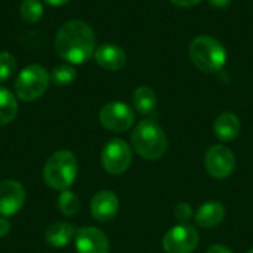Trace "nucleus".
<instances>
[{
  "label": "nucleus",
  "mask_w": 253,
  "mask_h": 253,
  "mask_svg": "<svg viewBox=\"0 0 253 253\" xmlns=\"http://www.w3.org/2000/svg\"><path fill=\"white\" fill-rule=\"evenodd\" d=\"M55 52L70 64H84L95 53L93 30L80 19L67 21L55 36Z\"/></svg>",
  "instance_id": "1"
},
{
  "label": "nucleus",
  "mask_w": 253,
  "mask_h": 253,
  "mask_svg": "<svg viewBox=\"0 0 253 253\" xmlns=\"http://www.w3.org/2000/svg\"><path fill=\"white\" fill-rule=\"evenodd\" d=\"M135 151L147 160L160 159L168 150V136L162 126L154 120L139 122L130 136Z\"/></svg>",
  "instance_id": "2"
},
{
  "label": "nucleus",
  "mask_w": 253,
  "mask_h": 253,
  "mask_svg": "<svg viewBox=\"0 0 253 253\" xmlns=\"http://www.w3.org/2000/svg\"><path fill=\"white\" fill-rule=\"evenodd\" d=\"M190 58L203 73H216L227 62V50L222 43L211 36H199L190 44Z\"/></svg>",
  "instance_id": "3"
},
{
  "label": "nucleus",
  "mask_w": 253,
  "mask_h": 253,
  "mask_svg": "<svg viewBox=\"0 0 253 253\" xmlns=\"http://www.w3.org/2000/svg\"><path fill=\"white\" fill-rule=\"evenodd\" d=\"M77 176V159L74 153L68 150L53 153L44 168H43V179L44 182L55 190H68Z\"/></svg>",
  "instance_id": "4"
},
{
  "label": "nucleus",
  "mask_w": 253,
  "mask_h": 253,
  "mask_svg": "<svg viewBox=\"0 0 253 253\" xmlns=\"http://www.w3.org/2000/svg\"><path fill=\"white\" fill-rule=\"evenodd\" d=\"M50 76L49 73L39 64L27 65L16 77L15 82V93L19 99L25 102H31L39 99L49 86Z\"/></svg>",
  "instance_id": "5"
},
{
  "label": "nucleus",
  "mask_w": 253,
  "mask_h": 253,
  "mask_svg": "<svg viewBox=\"0 0 253 253\" xmlns=\"http://www.w3.org/2000/svg\"><path fill=\"white\" fill-rule=\"evenodd\" d=\"M101 162L108 173L122 175L132 165V148L123 139H111L102 148Z\"/></svg>",
  "instance_id": "6"
},
{
  "label": "nucleus",
  "mask_w": 253,
  "mask_h": 253,
  "mask_svg": "<svg viewBox=\"0 0 253 253\" xmlns=\"http://www.w3.org/2000/svg\"><path fill=\"white\" fill-rule=\"evenodd\" d=\"M199 233L193 225L178 224L163 237V249L166 253H193L199 246Z\"/></svg>",
  "instance_id": "7"
},
{
  "label": "nucleus",
  "mask_w": 253,
  "mask_h": 253,
  "mask_svg": "<svg viewBox=\"0 0 253 253\" xmlns=\"http://www.w3.org/2000/svg\"><path fill=\"white\" fill-rule=\"evenodd\" d=\"M99 122L105 129L111 132H125L135 123V113L127 104L113 101L101 108Z\"/></svg>",
  "instance_id": "8"
},
{
  "label": "nucleus",
  "mask_w": 253,
  "mask_h": 253,
  "mask_svg": "<svg viewBox=\"0 0 253 253\" xmlns=\"http://www.w3.org/2000/svg\"><path fill=\"white\" fill-rule=\"evenodd\" d=\"M205 168L213 178L225 179L234 172L236 156L225 145H212L205 154Z\"/></svg>",
  "instance_id": "9"
},
{
  "label": "nucleus",
  "mask_w": 253,
  "mask_h": 253,
  "mask_svg": "<svg viewBox=\"0 0 253 253\" xmlns=\"http://www.w3.org/2000/svg\"><path fill=\"white\" fill-rule=\"evenodd\" d=\"M25 202L24 187L13 179H4L0 182V216L15 215Z\"/></svg>",
  "instance_id": "10"
},
{
  "label": "nucleus",
  "mask_w": 253,
  "mask_h": 253,
  "mask_svg": "<svg viewBox=\"0 0 253 253\" xmlns=\"http://www.w3.org/2000/svg\"><path fill=\"white\" fill-rule=\"evenodd\" d=\"M77 253H110V242L96 227H83L76 233Z\"/></svg>",
  "instance_id": "11"
},
{
  "label": "nucleus",
  "mask_w": 253,
  "mask_h": 253,
  "mask_svg": "<svg viewBox=\"0 0 253 253\" xmlns=\"http://www.w3.org/2000/svg\"><path fill=\"white\" fill-rule=\"evenodd\" d=\"M119 197L110 190H102L95 194L90 202V213L99 222L111 221L119 212Z\"/></svg>",
  "instance_id": "12"
},
{
  "label": "nucleus",
  "mask_w": 253,
  "mask_h": 253,
  "mask_svg": "<svg viewBox=\"0 0 253 253\" xmlns=\"http://www.w3.org/2000/svg\"><path fill=\"white\" fill-rule=\"evenodd\" d=\"M95 61L107 71H119L126 64V53L122 47L113 43H104L95 49Z\"/></svg>",
  "instance_id": "13"
},
{
  "label": "nucleus",
  "mask_w": 253,
  "mask_h": 253,
  "mask_svg": "<svg viewBox=\"0 0 253 253\" xmlns=\"http://www.w3.org/2000/svg\"><path fill=\"white\" fill-rule=\"evenodd\" d=\"M225 218V208L221 202H208L203 203L196 212V222L203 228L218 227Z\"/></svg>",
  "instance_id": "14"
},
{
  "label": "nucleus",
  "mask_w": 253,
  "mask_h": 253,
  "mask_svg": "<svg viewBox=\"0 0 253 253\" xmlns=\"http://www.w3.org/2000/svg\"><path fill=\"white\" fill-rule=\"evenodd\" d=\"M213 132L222 142H230L240 133V120L234 113L225 111L215 119Z\"/></svg>",
  "instance_id": "15"
},
{
  "label": "nucleus",
  "mask_w": 253,
  "mask_h": 253,
  "mask_svg": "<svg viewBox=\"0 0 253 253\" xmlns=\"http://www.w3.org/2000/svg\"><path fill=\"white\" fill-rule=\"evenodd\" d=\"M74 236H76V228H74V225H71L68 222H55V224L49 225L44 233L46 242L53 248L67 246Z\"/></svg>",
  "instance_id": "16"
},
{
  "label": "nucleus",
  "mask_w": 253,
  "mask_h": 253,
  "mask_svg": "<svg viewBox=\"0 0 253 253\" xmlns=\"http://www.w3.org/2000/svg\"><path fill=\"white\" fill-rule=\"evenodd\" d=\"M132 104L138 113H141L144 116L151 114L157 105V95L151 87L139 86L132 93Z\"/></svg>",
  "instance_id": "17"
},
{
  "label": "nucleus",
  "mask_w": 253,
  "mask_h": 253,
  "mask_svg": "<svg viewBox=\"0 0 253 253\" xmlns=\"http://www.w3.org/2000/svg\"><path fill=\"white\" fill-rule=\"evenodd\" d=\"M18 113V102L15 95L6 87H0V126L10 123Z\"/></svg>",
  "instance_id": "18"
},
{
  "label": "nucleus",
  "mask_w": 253,
  "mask_h": 253,
  "mask_svg": "<svg viewBox=\"0 0 253 253\" xmlns=\"http://www.w3.org/2000/svg\"><path fill=\"white\" fill-rule=\"evenodd\" d=\"M43 3L40 0H22L21 3V18L27 24L39 22L43 16Z\"/></svg>",
  "instance_id": "19"
},
{
  "label": "nucleus",
  "mask_w": 253,
  "mask_h": 253,
  "mask_svg": "<svg viewBox=\"0 0 253 253\" xmlns=\"http://www.w3.org/2000/svg\"><path fill=\"white\" fill-rule=\"evenodd\" d=\"M58 208L64 216H74L80 209V202L73 191L64 190L58 199Z\"/></svg>",
  "instance_id": "20"
},
{
  "label": "nucleus",
  "mask_w": 253,
  "mask_h": 253,
  "mask_svg": "<svg viewBox=\"0 0 253 253\" xmlns=\"http://www.w3.org/2000/svg\"><path fill=\"white\" fill-rule=\"evenodd\" d=\"M76 77H77L76 70L67 64L56 65L50 73V80L58 86H67V84L73 83L76 80Z\"/></svg>",
  "instance_id": "21"
},
{
  "label": "nucleus",
  "mask_w": 253,
  "mask_h": 253,
  "mask_svg": "<svg viewBox=\"0 0 253 253\" xmlns=\"http://www.w3.org/2000/svg\"><path fill=\"white\" fill-rule=\"evenodd\" d=\"M16 70V61L12 53L0 52V82H6L13 76Z\"/></svg>",
  "instance_id": "22"
},
{
  "label": "nucleus",
  "mask_w": 253,
  "mask_h": 253,
  "mask_svg": "<svg viewBox=\"0 0 253 253\" xmlns=\"http://www.w3.org/2000/svg\"><path fill=\"white\" fill-rule=\"evenodd\" d=\"M173 213L175 218L179 221V224H187L193 218V209L188 203H178Z\"/></svg>",
  "instance_id": "23"
},
{
  "label": "nucleus",
  "mask_w": 253,
  "mask_h": 253,
  "mask_svg": "<svg viewBox=\"0 0 253 253\" xmlns=\"http://www.w3.org/2000/svg\"><path fill=\"white\" fill-rule=\"evenodd\" d=\"M173 4L179 6V7H191V6H196L199 4L202 0H170Z\"/></svg>",
  "instance_id": "24"
},
{
  "label": "nucleus",
  "mask_w": 253,
  "mask_h": 253,
  "mask_svg": "<svg viewBox=\"0 0 253 253\" xmlns=\"http://www.w3.org/2000/svg\"><path fill=\"white\" fill-rule=\"evenodd\" d=\"M9 231H10V224H9V221H7L4 216H1V218H0V237H4Z\"/></svg>",
  "instance_id": "25"
},
{
  "label": "nucleus",
  "mask_w": 253,
  "mask_h": 253,
  "mask_svg": "<svg viewBox=\"0 0 253 253\" xmlns=\"http://www.w3.org/2000/svg\"><path fill=\"white\" fill-rule=\"evenodd\" d=\"M206 253H233L227 246H222V245H213L208 249Z\"/></svg>",
  "instance_id": "26"
},
{
  "label": "nucleus",
  "mask_w": 253,
  "mask_h": 253,
  "mask_svg": "<svg viewBox=\"0 0 253 253\" xmlns=\"http://www.w3.org/2000/svg\"><path fill=\"white\" fill-rule=\"evenodd\" d=\"M209 3H211L213 7H219V9H222V7H227V6L231 3V0H209Z\"/></svg>",
  "instance_id": "27"
},
{
  "label": "nucleus",
  "mask_w": 253,
  "mask_h": 253,
  "mask_svg": "<svg viewBox=\"0 0 253 253\" xmlns=\"http://www.w3.org/2000/svg\"><path fill=\"white\" fill-rule=\"evenodd\" d=\"M44 1L50 6H62V4H67L70 0H44Z\"/></svg>",
  "instance_id": "28"
},
{
  "label": "nucleus",
  "mask_w": 253,
  "mask_h": 253,
  "mask_svg": "<svg viewBox=\"0 0 253 253\" xmlns=\"http://www.w3.org/2000/svg\"><path fill=\"white\" fill-rule=\"evenodd\" d=\"M248 253H253V249H251V251H249V252Z\"/></svg>",
  "instance_id": "29"
}]
</instances>
